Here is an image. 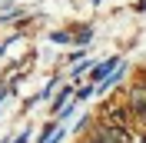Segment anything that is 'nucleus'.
Returning a JSON list of instances; mask_svg holds the SVG:
<instances>
[{"mask_svg": "<svg viewBox=\"0 0 146 143\" xmlns=\"http://www.w3.org/2000/svg\"><path fill=\"white\" fill-rule=\"evenodd\" d=\"M93 140H96V143H133L119 123H103L100 130L93 133Z\"/></svg>", "mask_w": 146, "mask_h": 143, "instance_id": "obj_1", "label": "nucleus"}, {"mask_svg": "<svg viewBox=\"0 0 146 143\" xmlns=\"http://www.w3.org/2000/svg\"><path fill=\"white\" fill-rule=\"evenodd\" d=\"M126 110L133 116H139V120H146V87H133V93L126 100Z\"/></svg>", "mask_w": 146, "mask_h": 143, "instance_id": "obj_2", "label": "nucleus"}, {"mask_svg": "<svg viewBox=\"0 0 146 143\" xmlns=\"http://www.w3.org/2000/svg\"><path fill=\"white\" fill-rule=\"evenodd\" d=\"M116 63H119V57H110V60H103V63H93V67H90V70H93V73H90V80H93V83H100L106 73L116 70Z\"/></svg>", "mask_w": 146, "mask_h": 143, "instance_id": "obj_3", "label": "nucleus"}, {"mask_svg": "<svg viewBox=\"0 0 146 143\" xmlns=\"http://www.w3.org/2000/svg\"><path fill=\"white\" fill-rule=\"evenodd\" d=\"M70 97H73V93H70V87H63V90H60V93L53 97V103H50V113H60V110L70 103Z\"/></svg>", "mask_w": 146, "mask_h": 143, "instance_id": "obj_4", "label": "nucleus"}, {"mask_svg": "<svg viewBox=\"0 0 146 143\" xmlns=\"http://www.w3.org/2000/svg\"><path fill=\"white\" fill-rule=\"evenodd\" d=\"M93 93H96V87H93V83H90V87H80V90H76V103H83V100H90Z\"/></svg>", "mask_w": 146, "mask_h": 143, "instance_id": "obj_5", "label": "nucleus"}, {"mask_svg": "<svg viewBox=\"0 0 146 143\" xmlns=\"http://www.w3.org/2000/svg\"><path fill=\"white\" fill-rule=\"evenodd\" d=\"M50 40H53V43H70L73 37L66 33V30H56V33H50Z\"/></svg>", "mask_w": 146, "mask_h": 143, "instance_id": "obj_6", "label": "nucleus"}, {"mask_svg": "<svg viewBox=\"0 0 146 143\" xmlns=\"http://www.w3.org/2000/svg\"><path fill=\"white\" fill-rule=\"evenodd\" d=\"M90 37H93V27H83L80 33H76V43H80V47H83V43H90Z\"/></svg>", "mask_w": 146, "mask_h": 143, "instance_id": "obj_7", "label": "nucleus"}, {"mask_svg": "<svg viewBox=\"0 0 146 143\" xmlns=\"http://www.w3.org/2000/svg\"><path fill=\"white\" fill-rule=\"evenodd\" d=\"M10 143H30V133H27V130H23V133H20V136H13V140H10Z\"/></svg>", "mask_w": 146, "mask_h": 143, "instance_id": "obj_8", "label": "nucleus"}, {"mask_svg": "<svg viewBox=\"0 0 146 143\" xmlns=\"http://www.w3.org/2000/svg\"><path fill=\"white\" fill-rule=\"evenodd\" d=\"M136 10L143 13V10H146V0H136Z\"/></svg>", "mask_w": 146, "mask_h": 143, "instance_id": "obj_9", "label": "nucleus"}, {"mask_svg": "<svg viewBox=\"0 0 146 143\" xmlns=\"http://www.w3.org/2000/svg\"><path fill=\"white\" fill-rule=\"evenodd\" d=\"M7 47H10V40H3V43H0V53H3V50H7Z\"/></svg>", "mask_w": 146, "mask_h": 143, "instance_id": "obj_10", "label": "nucleus"}, {"mask_svg": "<svg viewBox=\"0 0 146 143\" xmlns=\"http://www.w3.org/2000/svg\"><path fill=\"white\" fill-rule=\"evenodd\" d=\"M136 143H146V136H139V140H136Z\"/></svg>", "mask_w": 146, "mask_h": 143, "instance_id": "obj_11", "label": "nucleus"}, {"mask_svg": "<svg viewBox=\"0 0 146 143\" xmlns=\"http://www.w3.org/2000/svg\"><path fill=\"white\" fill-rule=\"evenodd\" d=\"M90 3H103V0H90Z\"/></svg>", "mask_w": 146, "mask_h": 143, "instance_id": "obj_12", "label": "nucleus"}, {"mask_svg": "<svg viewBox=\"0 0 146 143\" xmlns=\"http://www.w3.org/2000/svg\"><path fill=\"white\" fill-rule=\"evenodd\" d=\"M86 143H96V140H86Z\"/></svg>", "mask_w": 146, "mask_h": 143, "instance_id": "obj_13", "label": "nucleus"}]
</instances>
